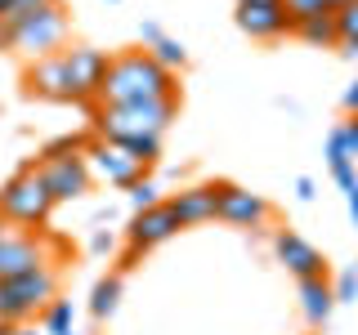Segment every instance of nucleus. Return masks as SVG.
<instances>
[{"instance_id": "f257e3e1", "label": "nucleus", "mask_w": 358, "mask_h": 335, "mask_svg": "<svg viewBox=\"0 0 358 335\" xmlns=\"http://www.w3.org/2000/svg\"><path fill=\"white\" fill-rule=\"evenodd\" d=\"M152 98H179L175 72H166L148 50H126L108 59V76L99 89V107H126V103H152Z\"/></svg>"}, {"instance_id": "f03ea898", "label": "nucleus", "mask_w": 358, "mask_h": 335, "mask_svg": "<svg viewBox=\"0 0 358 335\" xmlns=\"http://www.w3.org/2000/svg\"><path fill=\"white\" fill-rule=\"evenodd\" d=\"M179 117V98H152V103H126V107H99L94 112V139L130 143V139H162Z\"/></svg>"}, {"instance_id": "7ed1b4c3", "label": "nucleus", "mask_w": 358, "mask_h": 335, "mask_svg": "<svg viewBox=\"0 0 358 335\" xmlns=\"http://www.w3.org/2000/svg\"><path fill=\"white\" fill-rule=\"evenodd\" d=\"M54 206H59V201H54L36 161H27L18 174L5 179V188H0V219L14 223V228H45L50 215H54Z\"/></svg>"}, {"instance_id": "20e7f679", "label": "nucleus", "mask_w": 358, "mask_h": 335, "mask_svg": "<svg viewBox=\"0 0 358 335\" xmlns=\"http://www.w3.org/2000/svg\"><path fill=\"white\" fill-rule=\"evenodd\" d=\"M54 299H59V264L9 277V282H0V327H22V322L41 318Z\"/></svg>"}, {"instance_id": "39448f33", "label": "nucleus", "mask_w": 358, "mask_h": 335, "mask_svg": "<svg viewBox=\"0 0 358 335\" xmlns=\"http://www.w3.org/2000/svg\"><path fill=\"white\" fill-rule=\"evenodd\" d=\"M63 241L50 237L45 228H14V223H0V282L22 273H36L45 264H59Z\"/></svg>"}, {"instance_id": "423d86ee", "label": "nucleus", "mask_w": 358, "mask_h": 335, "mask_svg": "<svg viewBox=\"0 0 358 335\" xmlns=\"http://www.w3.org/2000/svg\"><path fill=\"white\" fill-rule=\"evenodd\" d=\"M67 31H72L67 9L54 5V9H41L36 18H27L22 27L9 31V50L22 54L27 63H41V59H50V54H63L67 50Z\"/></svg>"}, {"instance_id": "0eeeda50", "label": "nucleus", "mask_w": 358, "mask_h": 335, "mask_svg": "<svg viewBox=\"0 0 358 335\" xmlns=\"http://www.w3.org/2000/svg\"><path fill=\"white\" fill-rule=\"evenodd\" d=\"M85 165L94 174V184H108V188H130L134 179L148 174V165L139 156H130L121 143H108V139H94L85 148Z\"/></svg>"}, {"instance_id": "6e6552de", "label": "nucleus", "mask_w": 358, "mask_h": 335, "mask_svg": "<svg viewBox=\"0 0 358 335\" xmlns=\"http://www.w3.org/2000/svg\"><path fill=\"white\" fill-rule=\"evenodd\" d=\"M63 63H67L72 103H99V89H103L108 76V54L94 50V45H72V50H63Z\"/></svg>"}, {"instance_id": "1a4fd4ad", "label": "nucleus", "mask_w": 358, "mask_h": 335, "mask_svg": "<svg viewBox=\"0 0 358 335\" xmlns=\"http://www.w3.org/2000/svg\"><path fill=\"white\" fill-rule=\"evenodd\" d=\"M175 232H179V219H175L171 201H157L152 210H134V219H130V228H126V264L139 260V255L152 251V246L171 241Z\"/></svg>"}, {"instance_id": "9d476101", "label": "nucleus", "mask_w": 358, "mask_h": 335, "mask_svg": "<svg viewBox=\"0 0 358 335\" xmlns=\"http://www.w3.org/2000/svg\"><path fill=\"white\" fill-rule=\"evenodd\" d=\"M220 219L233 228H264L273 219V206L242 184H220Z\"/></svg>"}, {"instance_id": "9b49d317", "label": "nucleus", "mask_w": 358, "mask_h": 335, "mask_svg": "<svg viewBox=\"0 0 358 335\" xmlns=\"http://www.w3.org/2000/svg\"><path fill=\"white\" fill-rule=\"evenodd\" d=\"M273 255H278V264H287V273L296 277V282H305V277H327L322 251L313 241H305L300 232H291V228L273 232Z\"/></svg>"}, {"instance_id": "f8f14e48", "label": "nucleus", "mask_w": 358, "mask_h": 335, "mask_svg": "<svg viewBox=\"0 0 358 335\" xmlns=\"http://www.w3.org/2000/svg\"><path fill=\"white\" fill-rule=\"evenodd\" d=\"M22 89L31 98H50V103H72V85H67V63L63 54H50L41 63H27L22 72Z\"/></svg>"}, {"instance_id": "ddd939ff", "label": "nucleus", "mask_w": 358, "mask_h": 335, "mask_svg": "<svg viewBox=\"0 0 358 335\" xmlns=\"http://www.w3.org/2000/svg\"><path fill=\"white\" fill-rule=\"evenodd\" d=\"M171 210L179 219V228H197V223L220 219V184H193V188H179L171 197Z\"/></svg>"}, {"instance_id": "4468645a", "label": "nucleus", "mask_w": 358, "mask_h": 335, "mask_svg": "<svg viewBox=\"0 0 358 335\" xmlns=\"http://www.w3.org/2000/svg\"><path fill=\"white\" fill-rule=\"evenodd\" d=\"M41 174H45V184H50L54 201H76V197H85L90 188H94V174H90L85 156H67V161H45V165H41Z\"/></svg>"}, {"instance_id": "2eb2a0df", "label": "nucleus", "mask_w": 358, "mask_h": 335, "mask_svg": "<svg viewBox=\"0 0 358 335\" xmlns=\"http://www.w3.org/2000/svg\"><path fill=\"white\" fill-rule=\"evenodd\" d=\"M238 27L251 40H282L291 36V18L282 5H238Z\"/></svg>"}, {"instance_id": "dca6fc26", "label": "nucleus", "mask_w": 358, "mask_h": 335, "mask_svg": "<svg viewBox=\"0 0 358 335\" xmlns=\"http://www.w3.org/2000/svg\"><path fill=\"white\" fill-rule=\"evenodd\" d=\"M300 308H305L309 327H327L331 308H336V290H331L327 277H305L300 282Z\"/></svg>"}, {"instance_id": "f3484780", "label": "nucleus", "mask_w": 358, "mask_h": 335, "mask_svg": "<svg viewBox=\"0 0 358 335\" xmlns=\"http://www.w3.org/2000/svg\"><path fill=\"white\" fill-rule=\"evenodd\" d=\"M291 36H300L305 45H313V50H336V40H341V31H336V14H309L300 22H291Z\"/></svg>"}, {"instance_id": "a211bd4d", "label": "nucleus", "mask_w": 358, "mask_h": 335, "mask_svg": "<svg viewBox=\"0 0 358 335\" xmlns=\"http://www.w3.org/2000/svg\"><path fill=\"white\" fill-rule=\"evenodd\" d=\"M117 308H121V273H112V277H103V282L94 286V295H90V313H94V322H108Z\"/></svg>"}, {"instance_id": "6ab92c4d", "label": "nucleus", "mask_w": 358, "mask_h": 335, "mask_svg": "<svg viewBox=\"0 0 358 335\" xmlns=\"http://www.w3.org/2000/svg\"><path fill=\"white\" fill-rule=\"evenodd\" d=\"M90 143H94V139H85V134H59V139H50L36 152V165H45V161H67V156H85Z\"/></svg>"}, {"instance_id": "aec40b11", "label": "nucleus", "mask_w": 358, "mask_h": 335, "mask_svg": "<svg viewBox=\"0 0 358 335\" xmlns=\"http://www.w3.org/2000/svg\"><path fill=\"white\" fill-rule=\"evenodd\" d=\"M72 322H76L72 299H54V304L41 313V331L45 335H67V331H72Z\"/></svg>"}, {"instance_id": "412c9836", "label": "nucleus", "mask_w": 358, "mask_h": 335, "mask_svg": "<svg viewBox=\"0 0 358 335\" xmlns=\"http://www.w3.org/2000/svg\"><path fill=\"white\" fill-rule=\"evenodd\" d=\"M148 54H152V59L166 67V72H175V76L188 67V50H184V40H175V36H162V40H157L152 50H148Z\"/></svg>"}, {"instance_id": "4be33fe9", "label": "nucleus", "mask_w": 358, "mask_h": 335, "mask_svg": "<svg viewBox=\"0 0 358 335\" xmlns=\"http://www.w3.org/2000/svg\"><path fill=\"white\" fill-rule=\"evenodd\" d=\"M327 170H331V179H336L341 193H354V188H358V165L341 148H331V143H327Z\"/></svg>"}, {"instance_id": "5701e85b", "label": "nucleus", "mask_w": 358, "mask_h": 335, "mask_svg": "<svg viewBox=\"0 0 358 335\" xmlns=\"http://www.w3.org/2000/svg\"><path fill=\"white\" fill-rule=\"evenodd\" d=\"M54 5H63V0H9V14L0 18V27L14 31V27H22L27 18H36L41 9H54Z\"/></svg>"}, {"instance_id": "b1692460", "label": "nucleus", "mask_w": 358, "mask_h": 335, "mask_svg": "<svg viewBox=\"0 0 358 335\" xmlns=\"http://www.w3.org/2000/svg\"><path fill=\"white\" fill-rule=\"evenodd\" d=\"M327 143H331V148H341L350 161H358V117H350L345 126H336V130L327 134Z\"/></svg>"}, {"instance_id": "393cba45", "label": "nucleus", "mask_w": 358, "mask_h": 335, "mask_svg": "<svg viewBox=\"0 0 358 335\" xmlns=\"http://www.w3.org/2000/svg\"><path fill=\"white\" fill-rule=\"evenodd\" d=\"M126 193H130V206H134V210H152L157 201H166V197H162V188H157L148 174H143V179H134Z\"/></svg>"}, {"instance_id": "a878e982", "label": "nucleus", "mask_w": 358, "mask_h": 335, "mask_svg": "<svg viewBox=\"0 0 358 335\" xmlns=\"http://www.w3.org/2000/svg\"><path fill=\"white\" fill-rule=\"evenodd\" d=\"M331 290H336V304H354L358 299V264L345 268V273L331 282Z\"/></svg>"}, {"instance_id": "bb28decb", "label": "nucleus", "mask_w": 358, "mask_h": 335, "mask_svg": "<svg viewBox=\"0 0 358 335\" xmlns=\"http://www.w3.org/2000/svg\"><path fill=\"white\" fill-rule=\"evenodd\" d=\"M336 31H341V40H358V0H350V5L336 14ZM336 40V45H341Z\"/></svg>"}, {"instance_id": "cd10ccee", "label": "nucleus", "mask_w": 358, "mask_h": 335, "mask_svg": "<svg viewBox=\"0 0 358 335\" xmlns=\"http://www.w3.org/2000/svg\"><path fill=\"white\" fill-rule=\"evenodd\" d=\"M162 36H166L162 22H152V18H143V22H139V45H143V50H152V45L162 40Z\"/></svg>"}, {"instance_id": "c85d7f7f", "label": "nucleus", "mask_w": 358, "mask_h": 335, "mask_svg": "<svg viewBox=\"0 0 358 335\" xmlns=\"http://www.w3.org/2000/svg\"><path fill=\"white\" fill-rule=\"evenodd\" d=\"M112 246H117V241H112V232H103V228L90 232V251H94V255H112Z\"/></svg>"}, {"instance_id": "c756f323", "label": "nucleus", "mask_w": 358, "mask_h": 335, "mask_svg": "<svg viewBox=\"0 0 358 335\" xmlns=\"http://www.w3.org/2000/svg\"><path fill=\"white\" fill-rule=\"evenodd\" d=\"M296 197H300V201H313V197H318V184H313L309 174H300V179H296Z\"/></svg>"}, {"instance_id": "7c9ffc66", "label": "nucleus", "mask_w": 358, "mask_h": 335, "mask_svg": "<svg viewBox=\"0 0 358 335\" xmlns=\"http://www.w3.org/2000/svg\"><path fill=\"white\" fill-rule=\"evenodd\" d=\"M341 103H345V112H350V117H358V76H354V85L345 89V98H341Z\"/></svg>"}, {"instance_id": "2f4dec72", "label": "nucleus", "mask_w": 358, "mask_h": 335, "mask_svg": "<svg viewBox=\"0 0 358 335\" xmlns=\"http://www.w3.org/2000/svg\"><path fill=\"white\" fill-rule=\"evenodd\" d=\"M336 50H341V59H345V63H354V67H358V40H341Z\"/></svg>"}, {"instance_id": "473e14b6", "label": "nucleus", "mask_w": 358, "mask_h": 335, "mask_svg": "<svg viewBox=\"0 0 358 335\" xmlns=\"http://www.w3.org/2000/svg\"><path fill=\"white\" fill-rule=\"evenodd\" d=\"M345 201H350V219H354V228H358V188H354V193H345Z\"/></svg>"}, {"instance_id": "72a5a7b5", "label": "nucleus", "mask_w": 358, "mask_h": 335, "mask_svg": "<svg viewBox=\"0 0 358 335\" xmlns=\"http://www.w3.org/2000/svg\"><path fill=\"white\" fill-rule=\"evenodd\" d=\"M345 5H350V0H322V9H327V14H341Z\"/></svg>"}, {"instance_id": "f704fd0d", "label": "nucleus", "mask_w": 358, "mask_h": 335, "mask_svg": "<svg viewBox=\"0 0 358 335\" xmlns=\"http://www.w3.org/2000/svg\"><path fill=\"white\" fill-rule=\"evenodd\" d=\"M9 335H36V327H27V322H22V327H14Z\"/></svg>"}, {"instance_id": "c9c22d12", "label": "nucleus", "mask_w": 358, "mask_h": 335, "mask_svg": "<svg viewBox=\"0 0 358 335\" xmlns=\"http://www.w3.org/2000/svg\"><path fill=\"white\" fill-rule=\"evenodd\" d=\"M238 5H282V0H238Z\"/></svg>"}, {"instance_id": "e433bc0d", "label": "nucleus", "mask_w": 358, "mask_h": 335, "mask_svg": "<svg viewBox=\"0 0 358 335\" xmlns=\"http://www.w3.org/2000/svg\"><path fill=\"white\" fill-rule=\"evenodd\" d=\"M0 50H9V31L5 27H0Z\"/></svg>"}, {"instance_id": "4c0bfd02", "label": "nucleus", "mask_w": 358, "mask_h": 335, "mask_svg": "<svg viewBox=\"0 0 358 335\" xmlns=\"http://www.w3.org/2000/svg\"><path fill=\"white\" fill-rule=\"evenodd\" d=\"M9 14V0H0V18H5Z\"/></svg>"}, {"instance_id": "58836bf2", "label": "nucleus", "mask_w": 358, "mask_h": 335, "mask_svg": "<svg viewBox=\"0 0 358 335\" xmlns=\"http://www.w3.org/2000/svg\"><path fill=\"white\" fill-rule=\"evenodd\" d=\"M108 5H121V0H108Z\"/></svg>"}, {"instance_id": "ea45409f", "label": "nucleus", "mask_w": 358, "mask_h": 335, "mask_svg": "<svg viewBox=\"0 0 358 335\" xmlns=\"http://www.w3.org/2000/svg\"><path fill=\"white\" fill-rule=\"evenodd\" d=\"M67 335H76V331H67Z\"/></svg>"}]
</instances>
